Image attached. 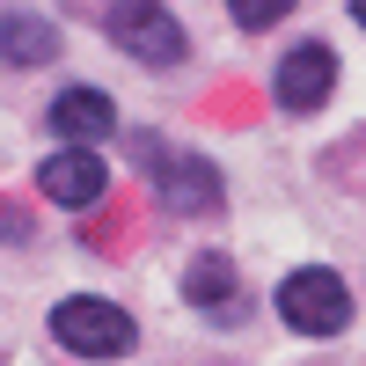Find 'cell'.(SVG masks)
Returning <instances> with one entry per match:
<instances>
[{
    "label": "cell",
    "instance_id": "1",
    "mask_svg": "<svg viewBox=\"0 0 366 366\" xmlns=\"http://www.w3.org/2000/svg\"><path fill=\"white\" fill-rule=\"evenodd\" d=\"M51 337L66 352H81V359H117V352H132V315L117 308V300L74 293V300L51 308Z\"/></svg>",
    "mask_w": 366,
    "mask_h": 366
},
{
    "label": "cell",
    "instance_id": "2",
    "mask_svg": "<svg viewBox=\"0 0 366 366\" xmlns=\"http://www.w3.org/2000/svg\"><path fill=\"white\" fill-rule=\"evenodd\" d=\"M279 315H286V330H300V337H337L352 322V293H345L337 271L308 264V271H293L279 286Z\"/></svg>",
    "mask_w": 366,
    "mask_h": 366
},
{
    "label": "cell",
    "instance_id": "3",
    "mask_svg": "<svg viewBox=\"0 0 366 366\" xmlns=\"http://www.w3.org/2000/svg\"><path fill=\"white\" fill-rule=\"evenodd\" d=\"M110 37L125 44L132 59H147V66H176V59H183V22L162 8V0H139V8L110 15Z\"/></svg>",
    "mask_w": 366,
    "mask_h": 366
},
{
    "label": "cell",
    "instance_id": "4",
    "mask_svg": "<svg viewBox=\"0 0 366 366\" xmlns=\"http://www.w3.org/2000/svg\"><path fill=\"white\" fill-rule=\"evenodd\" d=\"M103 183H110V169L96 162V147H59V154L37 169V191L51 198V205H74V212H88L103 198Z\"/></svg>",
    "mask_w": 366,
    "mask_h": 366
},
{
    "label": "cell",
    "instance_id": "5",
    "mask_svg": "<svg viewBox=\"0 0 366 366\" xmlns=\"http://www.w3.org/2000/svg\"><path fill=\"white\" fill-rule=\"evenodd\" d=\"M330 88H337V51L330 44H293L279 59V103L300 117V110H322Z\"/></svg>",
    "mask_w": 366,
    "mask_h": 366
},
{
    "label": "cell",
    "instance_id": "6",
    "mask_svg": "<svg viewBox=\"0 0 366 366\" xmlns=\"http://www.w3.org/2000/svg\"><path fill=\"white\" fill-rule=\"evenodd\" d=\"M183 293H191V308H205V322H242V279H234V257L227 249H205L191 257V271H183Z\"/></svg>",
    "mask_w": 366,
    "mask_h": 366
},
{
    "label": "cell",
    "instance_id": "7",
    "mask_svg": "<svg viewBox=\"0 0 366 366\" xmlns=\"http://www.w3.org/2000/svg\"><path fill=\"white\" fill-rule=\"evenodd\" d=\"M51 132H66V147H96L103 132H117V103L103 88H59L51 96Z\"/></svg>",
    "mask_w": 366,
    "mask_h": 366
},
{
    "label": "cell",
    "instance_id": "8",
    "mask_svg": "<svg viewBox=\"0 0 366 366\" xmlns=\"http://www.w3.org/2000/svg\"><path fill=\"white\" fill-rule=\"evenodd\" d=\"M154 176H162V198L176 205V212H212L220 205V176H212L205 162H191V154H154Z\"/></svg>",
    "mask_w": 366,
    "mask_h": 366
},
{
    "label": "cell",
    "instance_id": "9",
    "mask_svg": "<svg viewBox=\"0 0 366 366\" xmlns=\"http://www.w3.org/2000/svg\"><path fill=\"white\" fill-rule=\"evenodd\" d=\"M0 51H8L15 66H44V59H59V29L44 15H8L0 22Z\"/></svg>",
    "mask_w": 366,
    "mask_h": 366
},
{
    "label": "cell",
    "instance_id": "10",
    "mask_svg": "<svg viewBox=\"0 0 366 366\" xmlns=\"http://www.w3.org/2000/svg\"><path fill=\"white\" fill-rule=\"evenodd\" d=\"M227 15H234L242 29H271L279 15H293V0H227Z\"/></svg>",
    "mask_w": 366,
    "mask_h": 366
},
{
    "label": "cell",
    "instance_id": "11",
    "mask_svg": "<svg viewBox=\"0 0 366 366\" xmlns=\"http://www.w3.org/2000/svg\"><path fill=\"white\" fill-rule=\"evenodd\" d=\"M352 22H359V29H366V0H352Z\"/></svg>",
    "mask_w": 366,
    "mask_h": 366
}]
</instances>
